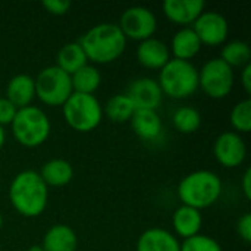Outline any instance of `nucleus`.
I'll return each mask as SVG.
<instances>
[{
    "label": "nucleus",
    "instance_id": "obj_1",
    "mask_svg": "<svg viewBox=\"0 0 251 251\" xmlns=\"http://www.w3.org/2000/svg\"><path fill=\"white\" fill-rule=\"evenodd\" d=\"M49 199V187L35 171H22L10 182L9 200L13 209L25 218L40 216Z\"/></svg>",
    "mask_w": 251,
    "mask_h": 251
},
{
    "label": "nucleus",
    "instance_id": "obj_2",
    "mask_svg": "<svg viewBox=\"0 0 251 251\" xmlns=\"http://www.w3.org/2000/svg\"><path fill=\"white\" fill-rule=\"evenodd\" d=\"M79 46L82 47L87 60L94 63H110L122 56L126 46V38L118 24H99L88 29L81 38Z\"/></svg>",
    "mask_w": 251,
    "mask_h": 251
},
{
    "label": "nucleus",
    "instance_id": "obj_3",
    "mask_svg": "<svg viewBox=\"0 0 251 251\" xmlns=\"http://www.w3.org/2000/svg\"><path fill=\"white\" fill-rule=\"evenodd\" d=\"M222 193L221 178L210 171H196L182 178L178 185V196L184 206L206 209L215 204Z\"/></svg>",
    "mask_w": 251,
    "mask_h": 251
},
{
    "label": "nucleus",
    "instance_id": "obj_4",
    "mask_svg": "<svg viewBox=\"0 0 251 251\" xmlns=\"http://www.w3.org/2000/svg\"><path fill=\"white\" fill-rule=\"evenodd\" d=\"M159 87L172 99H187L199 88V71L188 60L171 59L159 74Z\"/></svg>",
    "mask_w": 251,
    "mask_h": 251
},
{
    "label": "nucleus",
    "instance_id": "obj_5",
    "mask_svg": "<svg viewBox=\"0 0 251 251\" xmlns=\"http://www.w3.org/2000/svg\"><path fill=\"white\" fill-rule=\"evenodd\" d=\"M10 126L16 141L25 147L41 146L49 138L51 129L49 116L37 106L18 109Z\"/></svg>",
    "mask_w": 251,
    "mask_h": 251
},
{
    "label": "nucleus",
    "instance_id": "obj_6",
    "mask_svg": "<svg viewBox=\"0 0 251 251\" xmlns=\"http://www.w3.org/2000/svg\"><path fill=\"white\" fill-rule=\"evenodd\" d=\"M66 124L78 132L96 129L103 119V107L94 94L72 93L63 104Z\"/></svg>",
    "mask_w": 251,
    "mask_h": 251
},
{
    "label": "nucleus",
    "instance_id": "obj_7",
    "mask_svg": "<svg viewBox=\"0 0 251 251\" xmlns=\"http://www.w3.org/2000/svg\"><path fill=\"white\" fill-rule=\"evenodd\" d=\"M35 84V96L47 106H63L74 93L71 75L57 66H47L40 71Z\"/></svg>",
    "mask_w": 251,
    "mask_h": 251
},
{
    "label": "nucleus",
    "instance_id": "obj_8",
    "mask_svg": "<svg viewBox=\"0 0 251 251\" xmlns=\"http://www.w3.org/2000/svg\"><path fill=\"white\" fill-rule=\"evenodd\" d=\"M199 87L212 99L226 97L234 87V71L221 57L207 60L199 71Z\"/></svg>",
    "mask_w": 251,
    "mask_h": 251
},
{
    "label": "nucleus",
    "instance_id": "obj_9",
    "mask_svg": "<svg viewBox=\"0 0 251 251\" xmlns=\"http://www.w3.org/2000/svg\"><path fill=\"white\" fill-rule=\"evenodd\" d=\"M125 38L144 41L151 38L157 29V19L154 13L144 6H131L122 15L119 25Z\"/></svg>",
    "mask_w": 251,
    "mask_h": 251
},
{
    "label": "nucleus",
    "instance_id": "obj_10",
    "mask_svg": "<svg viewBox=\"0 0 251 251\" xmlns=\"http://www.w3.org/2000/svg\"><path fill=\"white\" fill-rule=\"evenodd\" d=\"M193 29L197 34L201 44L218 46L222 44L228 38V21L226 18L215 10L203 12L196 22L193 24Z\"/></svg>",
    "mask_w": 251,
    "mask_h": 251
},
{
    "label": "nucleus",
    "instance_id": "obj_11",
    "mask_svg": "<svg viewBox=\"0 0 251 251\" xmlns=\"http://www.w3.org/2000/svg\"><path fill=\"white\" fill-rule=\"evenodd\" d=\"M215 157L225 168L240 166L247 154V147L243 137L238 132H224L215 141Z\"/></svg>",
    "mask_w": 251,
    "mask_h": 251
},
{
    "label": "nucleus",
    "instance_id": "obj_12",
    "mask_svg": "<svg viewBox=\"0 0 251 251\" xmlns=\"http://www.w3.org/2000/svg\"><path fill=\"white\" fill-rule=\"evenodd\" d=\"M126 96L131 99L135 109L156 110L162 103L163 93L156 79L143 76L129 84Z\"/></svg>",
    "mask_w": 251,
    "mask_h": 251
},
{
    "label": "nucleus",
    "instance_id": "obj_13",
    "mask_svg": "<svg viewBox=\"0 0 251 251\" xmlns=\"http://www.w3.org/2000/svg\"><path fill=\"white\" fill-rule=\"evenodd\" d=\"M162 7L169 21L185 28L187 25H193L204 12L206 3L203 0H166Z\"/></svg>",
    "mask_w": 251,
    "mask_h": 251
},
{
    "label": "nucleus",
    "instance_id": "obj_14",
    "mask_svg": "<svg viewBox=\"0 0 251 251\" xmlns=\"http://www.w3.org/2000/svg\"><path fill=\"white\" fill-rule=\"evenodd\" d=\"M137 59L144 68L162 69L171 60L169 49L163 41L151 37V38H147L138 44Z\"/></svg>",
    "mask_w": 251,
    "mask_h": 251
},
{
    "label": "nucleus",
    "instance_id": "obj_15",
    "mask_svg": "<svg viewBox=\"0 0 251 251\" xmlns=\"http://www.w3.org/2000/svg\"><path fill=\"white\" fill-rule=\"evenodd\" d=\"M137 251H181V244L175 235L162 228H151L141 234Z\"/></svg>",
    "mask_w": 251,
    "mask_h": 251
},
{
    "label": "nucleus",
    "instance_id": "obj_16",
    "mask_svg": "<svg viewBox=\"0 0 251 251\" xmlns=\"http://www.w3.org/2000/svg\"><path fill=\"white\" fill-rule=\"evenodd\" d=\"M34 97H35V84L32 76L26 74H19L10 78L6 87V99L16 109L29 106Z\"/></svg>",
    "mask_w": 251,
    "mask_h": 251
},
{
    "label": "nucleus",
    "instance_id": "obj_17",
    "mask_svg": "<svg viewBox=\"0 0 251 251\" xmlns=\"http://www.w3.org/2000/svg\"><path fill=\"white\" fill-rule=\"evenodd\" d=\"M78 238L75 231L68 225H54L51 226L44 238L41 249L43 251H76Z\"/></svg>",
    "mask_w": 251,
    "mask_h": 251
},
{
    "label": "nucleus",
    "instance_id": "obj_18",
    "mask_svg": "<svg viewBox=\"0 0 251 251\" xmlns=\"http://www.w3.org/2000/svg\"><path fill=\"white\" fill-rule=\"evenodd\" d=\"M129 121L134 132L143 140H156L162 132V119L156 110L137 109Z\"/></svg>",
    "mask_w": 251,
    "mask_h": 251
},
{
    "label": "nucleus",
    "instance_id": "obj_19",
    "mask_svg": "<svg viewBox=\"0 0 251 251\" xmlns=\"http://www.w3.org/2000/svg\"><path fill=\"white\" fill-rule=\"evenodd\" d=\"M172 222H174L175 232L179 237H182L184 240H187L200 232L201 224H203V216H201L200 210H197V209H193L188 206H181L175 210Z\"/></svg>",
    "mask_w": 251,
    "mask_h": 251
},
{
    "label": "nucleus",
    "instance_id": "obj_20",
    "mask_svg": "<svg viewBox=\"0 0 251 251\" xmlns=\"http://www.w3.org/2000/svg\"><path fill=\"white\" fill-rule=\"evenodd\" d=\"M172 53L175 59L179 60H188L193 59L201 49V41L199 40L197 34L193 28L185 26L181 28L172 38Z\"/></svg>",
    "mask_w": 251,
    "mask_h": 251
},
{
    "label": "nucleus",
    "instance_id": "obj_21",
    "mask_svg": "<svg viewBox=\"0 0 251 251\" xmlns=\"http://www.w3.org/2000/svg\"><path fill=\"white\" fill-rule=\"evenodd\" d=\"M40 176L47 187H63L71 182L74 176V168L68 160L51 159L43 165Z\"/></svg>",
    "mask_w": 251,
    "mask_h": 251
},
{
    "label": "nucleus",
    "instance_id": "obj_22",
    "mask_svg": "<svg viewBox=\"0 0 251 251\" xmlns=\"http://www.w3.org/2000/svg\"><path fill=\"white\" fill-rule=\"evenodd\" d=\"M87 65V56L79 43H68L57 53V68L68 75L75 74L78 69Z\"/></svg>",
    "mask_w": 251,
    "mask_h": 251
},
{
    "label": "nucleus",
    "instance_id": "obj_23",
    "mask_svg": "<svg viewBox=\"0 0 251 251\" xmlns=\"http://www.w3.org/2000/svg\"><path fill=\"white\" fill-rule=\"evenodd\" d=\"M72 90L74 93L81 94H93L101 82V75L97 68L91 65H85L81 69H78L75 74L71 75Z\"/></svg>",
    "mask_w": 251,
    "mask_h": 251
},
{
    "label": "nucleus",
    "instance_id": "obj_24",
    "mask_svg": "<svg viewBox=\"0 0 251 251\" xmlns=\"http://www.w3.org/2000/svg\"><path fill=\"white\" fill-rule=\"evenodd\" d=\"M135 110L134 103L126 94H116L107 100L103 113L113 122H126L132 118Z\"/></svg>",
    "mask_w": 251,
    "mask_h": 251
},
{
    "label": "nucleus",
    "instance_id": "obj_25",
    "mask_svg": "<svg viewBox=\"0 0 251 251\" xmlns=\"http://www.w3.org/2000/svg\"><path fill=\"white\" fill-rule=\"evenodd\" d=\"M250 57V46L246 41H240V40H235V41H231V43L225 44L222 51H221V59L226 65H229L231 68H234V66L241 68V66L249 65Z\"/></svg>",
    "mask_w": 251,
    "mask_h": 251
},
{
    "label": "nucleus",
    "instance_id": "obj_26",
    "mask_svg": "<svg viewBox=\"0 0 251 251\" xmlns=\"http://www.w3.org/2000/svg\"><path fill=\"white\" fill-rule=\"evenodd\" d=\"M172 122L176 131L181 134H193L196 132L201 125V115L197 109L184 106L175 110L172 116Z\"/></svg>",
    "mask_w": 251,
    "mask_h": 251
},
{
    "label": "nucleus",
    "instance_id": "obj_27",
    "mask_svg": "<svg viewBox=\"0 0 251 251\" xmlns=\"http://www.w3.org/2000/svg\"><path fill=\"white\" fill-rule=\"evenodd\" d=\"M231 125L240 132L251 131V100L246 99L237 103L231 112Z\"/></svg>",
    "mask_w": 251,
    "mask_h": 251
},
{
    "label": "nucleus",
    "instance_id": "obj_28",
    "mask_svg": "<svg viewBox=\"0 0 251 251\" xmlns=\"http://www.w3.org/2000/svg\"><path fill=\"white\" fill-rule=\"evenodd\" d=\"M181 251H222L219 243L207 235L197 234L191 238L184 240L181 244Z\"/></svg>",
    "mask_w": 251,
    "mask_h": 251
},
{
    "label": "nucleus",
    "instance_id": "obj_29",
    "mask_svg": "<svg viewBox=\"0 0 251 251\" xmlns=\"http://www.w3.org/2000/svg\"><path fill=\"white\" fill-rule=\"evenodd\" d=\"M18 109L4 97V99H0V125H10L15 115H16Z\"/></svg>",
    "mask_w": 251,
    "mask_h": 251
},
{
    "label": "nucleus",
    "instance_id": "obj_30",
    "mask_svg": "<svg viewBox=\"0 0 251 251\" xmlns=\"http://www.w3.org/2000/svg\"><path fill=\"white\" fill-rule=\"evenodd\" d=\"M44 9L51 15H65L71 9L69 0H44L43 1Z\"/></svg>",
    "mask_w": 251,
    "mask_h": 251
},
{
    "label": "nucleus",
    "instance_id": "obj_31",
    "mask_svg": "<svg viewBox=\"0 0 251 251\" xmlns=\"http://www.w3.org/2000/svg\"><path fill=\"white\" fill-rule=\"evenodd\" d=\"M237 231H238L240 238H243L246 243H250L251 241V215L250 213H246L244 216H241V218L238 219Z\"/></svg>",
    "mask_w": 251,
    "mask_h": 251
},
{
    "label": "nucleus",
    "instance_id": "obj_32",
    "mask_svg": "<svg viewBox=\"0 0 251 251\" xmlns=\"http://www.w3.org/2000/svg\"><path fill=\"white\" fill-rule=\"evenodd\" d=\"M241 84L246 90L247 94L251 93V63L246 65L243 72H241Z\"/></svg>",
    "mask_w": 251,
    "mask_h": 251
},
{
    "label": "nucleus",
    "instance_id": "obj_33",
    "mask_svg": "<svg viewBox=\"0 0 251 251\" xmlns=\"http://www.w3.org/2000/svg\"><path fill=\"white\" fill-rule=\"evenodd\" d=\"M241 187H243V193L246 196L247 200L251 199V169L249 168L244 175H243V181H241Z\"/></svg>",
    "mask_w": 251,
    "mask_h": 251
},
{
    "label": "nucleus",
    "instance_id": "obj_34",
    "mask_svg": "<svg viewBox=\"0 0 251 251\" xmlns=\"http://www.w3.org/2000/svg\"><path fill=\"white\" fill-rule=\"evenodd\" d=\"M4 141H6V132H4L3 126L0 125V149L4 146Z\"/></svg>",
    "mask_w": 251,
    "mask_h": 251
},
{
    "label": "nucleus",
    "instance_id": "obj_35",
    "mask_svg": "<svg viewBox=\"0 0 251 251\" xmlns=\"http://www.w3.org/2000/svg\"><path fill=\"white\" fill-rule=\"evenodd\" d=\"M28 251H43V249H41V246H32L28 249Z\"/></svg>",
    "mask_w": 251,
    "mask_h": 251
},
{
    "label": "nucleus",
    "instance_id": "obj_36",
    "mask_svg": "<svg viewBox=\"0 0 251 251\" xmlns=\"http://www.w3.org/2000/svg\"><path fill=\"white\" fill-rule=\"evenodd\" d=\"M1 225H3V216H1V213H0V229H1Z\"/></svg>",
    "mask_w": 251,
    "mask_h": 251
}]
</instances>
